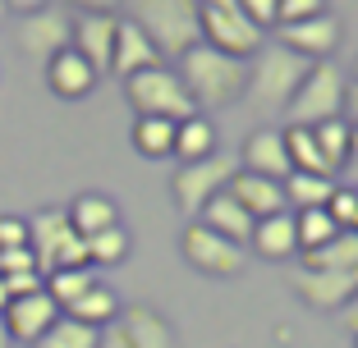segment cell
I'll return each mask as SVG.
<instances>
[{
	"label": "cell",
	"instance_id": "obj_11",
	"mask_svg": "<svg viewBox=\"0 0 358 348\" xmlns=\"http://www.w3.org/2000/svg\"><path fill=\"white\" fill-rule=\"evenodd\" d=\"M19 51L32 60H51V55L69 51V14L46 5L37 14H23L19 19Z\"/></svg>",
	"mask_w": 358,
	"mask_h": 348
},
{
	"label": "cell",
	"instance_id": "obj_37",
	"mask_svg": "<svg viewBox=\"0 0 358 348\" xmlns=\"http://www.w3.org/2000/svg\"><path fill=\"white\" fill-rule=\"evenodd\" d=\"M28 248V220L23 215H0V252Z\"/></svg>",
	"mask_w": 358,
	"mask_h": 348
},
{
	"label": "cell",
	"instance_id": "obj_6",
	"mask_svg": "<svg viewBox=\"0 0 358 348\" xmlns=\"http://www.w3.org/2000/svg\"><path fill=\"white\" fill-rule=\"evenodd\" d=\"M239 174V160L225 156V151H211L207 160H189V165L175 169V179H170V192H175V206L184 215L198 220V211L207 206L216 192L230 188V179Z\"/></svg>",
	"mask_w": 358,
	"mask_h": 348
},
{
	"label": "cell",
	"instance_id": "obj_18",
	"mask_svg": "<svg viewBox=\"0 0 358 348\" xmlns=\"http://www.w3.org/2000/svg\"><path fill=\"white\" fill-rule=\"evenodd\" d=\"M46 83H51L55 96L78 101V96H87L96 87V69L74 51V46H69V51H60V55H51V60H46Z\"/></svg>",
	"mask_w": 358,
	"mask_h": 348
},
{
	"label": "cell",
	"instance_id": "obj_2",
	"mask_svg": "<svg viewBox=\"0 0 358 348\" xmlns=\"http://www.w3.org/2000/svg\"><path fill=\"white\" fill-rule=\"evenodd\" d=\"M129 23L143 28V37L161 51V60H179L202 42L198 0H129Z\"/></svg>",
	"mask_w": 358,
	"mask_h": 348
},
{
	"label": "cell",
	"instance_id": "obj_46",
	"mask_svg": "<svg viewBox=\"0 0 358 348\" xmlns=\"http://www.w3.org/2000/svg\"><path fill=\"white\" fill-rule=\"evenodd\" d=\"M5 307H10V289H5V280H0V317H5Z\"/></svg>",
	"mask_w": 358,
	"mask_h": 348
},
{
	"label": "cell",
	"instance_id": "obj_29",
	"mask_svg": "<svg viewBox=\"0 0 358 348\" xmlns=\"http://www.w3.org/2000/svg\"><path fill=\"white\" fill-rule=\"evenodd\" d=\"M134 147L148 160L175 156V124L170 119H134Z\"/></svg>",
	"mask_w": 358,
	"mask_h": 348
},
{
	"label": "cell",
	"instance_id": "obj_27",
	"mask_svg": "<svg viewBox=\"0 0 358 348\" xmlns=\"http://www.w3.org/2000/svg\"><path fill=\"white\" fill-rule=\"evenodd\" d=\"M331 192H336V179H322V174H289V179H285V202H289L294 211L327 206Z\"/></svg>",
	"mask_w": 358,
	"mask_h": 348
},
{
	"label": "cell",
	"instance_id": "obj_14",
	"mask_svg": "<svg viewBox=\"0 0 358 348\" xmlns=\"http://www.w3.org/2000/svg\"><path fill=\"white\" fill-rule=\"evenodd\" d=\"M5 330H10V339H19V344H37V339L46 335V330L60 321V307H55V298L46 294H28V298H10V307H5Z\"/></svg>",
	"mask_w": 358,
	"mask_h": 348
},
{
	"label": "cell",
	"instance_id": "obj_48",
	"mask_svg": "<svg viewBox=\"0 0 358 348\" xmlns=\"http://www.w3.org/2000/svg\"><path fill=\"white\" fill-rule=\"evenodd\" d=\"M5 14H10V10H5V0H0V19H5Z\"/></svg>",
	"mask_w": 358,
	"mask_h": 348
},
{
	"label": "cell",
	"instance_id": "obj_50",
	"mask_svg": "<svg viewBox=\"0 0 358 348\" xmlns=\"http://www.w3.org/2000/svg\"><path fill=\"white\" fill-rule=\"evenodd\" d=\"M354 234H358V225H354Z\"/></svg>",
	"mask_w": 358,
	"mask_h": 348
},
{
	"label": "cell",
	"instance_id": "obj_12",
	"mask_svg": "<svg viewBox=\"0 0 358 348\" xmlns=\"http://www.w3.org/2000/svg\"><path fill=\"white\" fill-rule=\"evenodd\" d=\"M115 14H74L69 19V46L96 69V78L110 74V51H115Z\"/></svg>",
	"mask_w": 358,
	"mask_h": 348
},
{
	"label": "cell",
	"instance_id": "obj_22",
	"mask_svg": "<svg viewBox=\"0 0 358 348\" xmlns=\"http://www.w3.org/2000/svg\"><path fill=\"white\" fill-rule=\"evenodd\" d=\"M64 215H69V225L78 229V239H92V234L120 225V206L106 197V192H83V197H74Z\"/></svg>",
	"mask_w": 358,
	"mask_h": 348
},
{
	"label": "cell",
	"instance_id": "obj_15",
	"mask_svg": "<svg viewBox=\"0 0 358 348\" xmlns=\"http://www.w3.org/2000/svg\"><path fill=\"white\" fill-rule=\"evenodd\" d=\"M243 169H248V174H262V179L285 183L289 174H294L289 151H285V137L275 133V128H253L248 142H243Z\"/></svg>",
	"mask_w": 358,
	"mask_h": 348
},
{
	"label": "cell",
	"instance_id": "obj_13",
	"mask_svg": "<svg viewBox=\"0 0 358 348\" xmlns=\"http://www.w3.org/2000/svg\"><path fill=\"white\" fill-rule=\"evenodd\" d=\"M275 37H280L285 51L303 55L308 64H322L340 46V19L336 14H317V19H303V23H280Z\"/></svg>",
	"mask_w": 358,
	"mask_h": 348
},
{
	"label": "cell",
	"instance_id": "obj_19",
	"mask_svg": "<svg viewBox=\"0 0 358 348\" xmlns=\"http://www.w3.org/2000/svg\"><path fill=\"white\" fill-rule=\"evenodd\" d=\"M115 326L124 330L129 348H175V330H170V321L161 317L157 307L134 303L129 312H120V321H115Z\"/></svg>",
	"mask_w": 358,
	"mask_h": 348
},
{
	"label": "cell",
	"instance_id": "obj_24",
	"mask_svg": "<svg viewBox=\"0 0 358 348\" xmlns=\"http://www.w3.org/2000/svg\"><path fill=\"white\" fill-rule=\"evenodd\" d=\"M303 271H358V234L340 229L331 243L303 252Z\"/></svg>",
	"mask_w": 358,
	"mask_h": 348
},
{
	"label": "cell",
	"instance_id": "obj_16",
	"mask_svg": "<svg viewBox=\"0 0 358 348\" xmlns=\"http://www.w3.org/2000/svg\"><path fill=\"white\" fill-rule=\"evenodd\" d=\"M230 192L234 202H239L243 211L253 215V220H266V215H280V211H289V202H285V183H275V179H262V174H248V169H239L230 179Z\"/></svg>",
	"mask_w": 358,
	"mask_h": 348
},
{
	"label": "cell",
	"instance_id": "obj_49",
	"mask_svg": "<svg viewBox=\"0 0 358 348\" xmlns=\"http://www.w3.org/2000/svg\"><path fill=\"white\" fill-rule=\"evenodd\" d=\"M354 83H358V69H354Z\"/></svg>",
	"mask_w": 358,
	"mask_h": 348
},
{
	"label": "cell",
	"instance_id": "obj_43",
	"mask_svg": "<svg viewBox=\"0 0 358 348\" xmlns=\"http://www.w3.org/2000/svg\"><path fill=\"white\" fill-rule=\"evenodd\" d=\"M345 110H349L345 124H349V128H358V83H349V87H345Z\"/></svg>",
	"mask_w": 358,
	"mask_h": 348
},
{
	"label": "cell",
	"instance_id": "obj_25",
	"mask_svg": "<svg viewBox=\"0 0 358 348\" xmlns=\"http://www.w3.org/2000/svg\"><path fill=\"white\" fill-rule=\"evenodd\" d=\"M64 317L83 321V326H92V330H106V326H115V321H120V298H115V289H106L101 280H96V285L87 289Z\"/></svg>",
	"mask_w": 358,
	"mask_h": 348
},
{
	"label": "cell",
	"instance_id": "obj_4",
	"mask_svg": "<svg viewBox=\"0 0 358 348\" xmlns=\"http://www.w3.org/2000/svg\"><path fill=\"white\" fill-rule=\"evenodd\" d=\"M28 252L37 257V271H74V266H87V243L78 239V229L69 225V215L46 206V211L28 215Z\"/></svg>",
	"mask_w": 358,
	"mask_h": 348
},
{
	"label": "cell",
	"instance_id": "obj_33",
	"mask_svg": "<svg viewBox=\"0 0 358 348\" xmlns=\"http://www.w3.org/2000/svg\"><path fill=\"white\" fill-rule=\"evenodd\" d=\"M294 229H299V252H313L322 243L336 239V220L327 215V206H313V211H294Z\"/></svg>",
	"mask_w": 358,
	"mask_h": 348
},
{
	"label": "cell",
	"instance_id": "obj_20",
	"mask_svg": "<svg viewBox=\"0 0 358 348\" xmlns=\"http://www.w3.org/2000/svg\"><path fill=\"white\" fill-rule=\"evenodd\" d=\"M198 225H207L211 234H221V239H230V243H239V248H243V243L253 239V225L257 220L243 211L230 192H216V197H211L207 206L198 211Z\"/></svg>",
	"mask_w": 358,
	"mask_h": 348
},
{
	"label": "cell",
	"instance_id": "obj_36",
	"mask_svg": "<svg viewBox=\"0 0 358 348\" xmlns=\"http://www.w3.org/2000/svg\"><path fill=\"white\" fill-rule=\"evenodd\" d=\"M239 10H243V19L253 23L257 32H266V28H275V10H280V0H239Z\"/></svg>",
	"mask_w": 358,
	"mask_h": 348
},
{
	"label": "cell",
	"instance_id": "obj_34",
	"mask_svg": "<svg viewBox=\"0 0 358 348\" xmlns=\"http://www.w3.org/2000/svg\"><path fill=\"white\" fill-rule=\"evenodd\" d=\"M327 215L336 220V229H354L358 225V188L336 183V192H331V202H327Z\"/></svg>",
	"mask_w": 358,
	"mask_h": 348
},
{
	"label": "cell",
	"instance_id": "obj_7",
	"mask_svg": "<svg viewBox=\"0 0 358 348\" xmlns=\"http://www.w3.org/2000/svg\"><path fill=\"white\" fill-rule=\"evenodd\" d=\"M308 69H313V64H308L303 55L285 51V46L257 51V64L248 69V92H253L257 106H289V96L299 92Z\"/></svg>",
	"mask_w": 358,
	"mask_h": 348
},
{
	"label": "cell",
	"instance_id": "obj_45",
	"mask_svg": "<svg viewBox=\"0 0 358 348\" xmlns=\"http://www.w3.org/2000/svg\"><path fill=\"white\" fill-rule=\"evenodd\" d=\"M345 330H358V298L345 307Z\"/></svg>",
	"mask_w": 358,
	"mask_h": 348
},
{
	"label": "cell",
	"instance_id": "obj_30",
	"mask_svg": "<svg viewBox=\"0 0 358 348\" xmlns=\"http://www.w3.org/2000/svg\"><path fill=\"white\" fill-rule=\"evenodd\" d=\"M96 339H101V330H92V326H83V321L60 312V321H55L32 348H96Z\"/></svg>",
	"mask_w": 358,
	"mask_h": 348
},
{
	"label": "cell",
	"instance_id": "obj_47",
	"mask_svg": "<svg viewBox=\"0 0 358 348\" xmlns=\"http://www.w3.org/2000/svg\"><path fill=\"white\" fill-rule=\"evenodd\" d=\"M14 339H10V330H5V321H0V348H10Z\"/></svg>",
	"mask_w": 358,
	"mask_h": 348
},
{
	"label": "cell",
	"instance_id": "obj_23",
	"mask_svg": "<svg viewBox=\"0 0 358 348\" xmlns=\"http://www.w3.org/2000/svg\"><path fill=\"white\" fill-rule=\"evenodd\" d=\"M280 137H285V151H289V165H294V174H322V179H336V174H331V165H327V156H322V147H317L313 128L289 124Z\"/></svg>",
	"mask_w": 358,
	"mask_h": 348
},
{
	"label": "cell",
	"instance_id": "obj_21",
	"mask_svg": "<svg viewBox=\"0 0 358 348\" xmlns=\"http://www.w3.org/2000/svg\"><path fill=\"white\" fill-rule=\"evenodd\" d=\"M257 248V257H266V262H289V257H299V229H294V211H280V215H266V220L253 225V239H248Z\"/></svg>",
	"mask_w": 358,
	"mask_h": 348
},
{
	"label": "cell",
	"instance_id": "obj_40",
	"mask_svg": "<svg viewBox=\"0 0 358 348\" xmlns=\"http://www.w3.org/2000/svg\"><path fill=\"white\" fill-rule=\"evenodd\" d=\"M358 183V128L349 133V156H345V188Z\"/></svg>",
	"mask_w": 358,
	"mask_h": 348
},
{
	"label": "cell",
	"instance_id": "obj_1",
	"mask_svg": "<svg viewBox=\"0 0 358 348\" xmlns=\"http://www.w3.org/2000/svg\"><path fill=\"white\" fill-rule=\"evenodd\" d=\"M179 78H184V87H189L193 106H207V110H221L230 106V101H239L243 92H248V64L234 60V55L216 51V46L198 42L193 51L179 55Z\"/></svg>",
	"mask_w": 358,
	"mask_h": 348
},
{
	"label": "cell",
	"instance_id": "obj_9",
	"mask_svg": "<svg viewBox=\"0 0 358 348\" xmlns=\"http://www.w3.org/2000/svg\"><path fill=\"white\" fill-rule=\"evenodd\" d=\"M179 248H184L189 266H193V271H202V275H221V280H230V275L243 271V248H239V243L211 234L207 225H198V220L184 229Z\"/></svg>",
	"mask_w": 358,
	"mask_h": 348
},
{
	"label": "cell",
	"instance_id": "obj_5",
	"mask_svg": "<svg viewBox=\"0 0 358 348\" xmlns=\"http://www.w3.org/2000/svg\"><path fill=\"white\" fill-rule=\"evenodd\" d=\"M345 74H340L336 64H313L303 74V83H299V92L289 96V119L303 128H317V124H327V119H340L345 115Z\"/></svg>",
	"mask_w": 358,
	"mask_h": 348
},
{
	"label": "cell",
	"instance_id": "obj_28",
	"mask_svg": "<svg viewBox=\"0 0 358 348\" xmlns=\"http://www.w3.org/2000/svg\"><path fill=\"white\" fill-rule=\"evenodd\" d=\"M92 285H96L92 266H74V271H51V275H46V294L55 298V307H60V312H69V307H74Z\"/></svg>",
	"mask_w": 358,
	"mask_h": 348
},
{
	"label": "cell",
	"instance_id": "obj_41",
	"mask_svg": "<svg viewBox=\"0 0 358 348\" xmlns=\"http://www.w3.org/2000/svg\"><path fill=\"white\" fill-rule=\"evenodd\" d=\"M78 5V14H115L124 0H74Z\"/></svg>",
	"mask_w": 358,
	"mask_h": 348
},
{
	"label": "cell",
	"instance_id": "obj_38",
	"mask_svg": "<svg viewBox=\"0 0 358 348\" xmlns=\"http://www.w3.org/2000/svg\"><path fill=\"white\" fill-rule=\"evenodd\" d=\"M37 271V257L28 252V248H10V252H0V280L5 275H28Z\"/></svg>",
	"mask_w": 358,
	"mask_h": 348
},
{
	"label": "cell",
	"instance_id": "obj_42",
	"mask_svg": "<svg viewBox=\"0 0 358 348\" xmlns=\"http://www.w3.org/2000/svg\"><path fill=\"white\" fill-rule=\"evenodd\" d=\"M96 348H129V339H124V330H120V326H106L101 339H96Z\"/></svg>",
	"mask_w": 358,
	"mask_h": 348
},
{
	"label": "cell",
	"instance_id": "obj_32",
	"mask_svg": "<svg viewBox=\"0 0 358 348\" xmlns=\"http://www.w3.org/2000/svg\"><path fill=\"white\" fill-rule=\"evenodd\" d=\"M349 133H354V128L345 124V115H340V119H327V124H317V128H313V137H317V147H322V156H327L331 174H340V169H345Z\"/></svg>",
	"mask_w": 358,
	"mask_h": 348
},
{
	"label": "cell",
	"instance_id": "obj_39",
	"mask_svg": "<svg viewBox=\"0 0 358 348\" xmlns=\"http://www.w3.org/2000/svg\"><path fill=\"white\" fill-rule=\"evenodd\" d=\"M5 289H10V298L42 294V289H46V275H42V271H28V275H5Z\"/></svg>",
	"mask_w": 358,
	"mask_h": 348
},
{
	"label": "cell",
	"instance_id": "obj_8",
	"mask_svg": "<svg viewBox=\"0 0 358 348\" xmlns=\"http://www.w3.org/2000/svg\"><path fill=\"white\" fill-rule=\"evenodd\" d=\"M198 28H202V42L225 51V55H234V60H248V55L262 51V32L243 19V10H211V5H198Z\"/></svg>",
	"mask_w": 358,
	"mask_h": 348
},
{
	"label": "cell",
	"instance_id": "obj_17",
	"mask_svg": "<svg viewBox=\"0 0 358 348\" xmlns=\"http://www.w3.org/2000/svg\"><path fill=\"white\" fill-rule=\"evenodd\" d=\"M157 64H166L161 60V51L143 37V28L138 23H129V19H120V28H115V51H110V74H120V78H134V74H143V69H157Z\"/></svg>",
	"mask_w": 358,
	"mask_h": 348
},
{
	"label": "cell",
	"instance_id": "obj_10",
	"mask_svg": "<svg viewBox=\"0 0 358 348\" xmlns=\"http://www.w3.org/2000/svg\"><path fill=\"white\" fill-rule=\"evenodd\" d=\"M294 289L317 312H345L358 298V271H294Z\"/></svg>",
	"mask_w": 358,
	"mask_h": 348
},
{
	"label": "cell",
	"instance_id": "obj_31",
	"mask_svg": "<svg viewBox=\"0 0 358 348\" xmlns=\"http://www.w3.org/2000/svg\"><path fill=\"white\" fill-rule=\"evenodd\" d=\"M83 243H87V266H120L129 257V248H134V239H129L124 225L101 229V234H92V239H83Z\"/></svg>",
	"mask_w": 358,
	"mask_h": 348
},
{
	"label": "cell",
	"instance_id": "obj_35",
	"mask_svg": "<svg viewBox=\"0 0 358 348\" xmlns=\"http://www.w3.org/2000/svg\"><path fill=\"white\" fill-rule=\"evenodd\" d=\"M317 14H327V0H280V10H275V28H280V23L317 19Z\"/></svg>",
	"mask_w": 358,
	"mask_h": 348
},
{
	"label": "cell",
	"instance_id": "obj_26",
	"mask_svg": "<svg viewBox=\"0 0 358 348\" xmlns=\"http://www.w3.org/2000/svg\"><path fill=\"white\" fill-rule=\"evenodd\" d=\"M216 151V124L207 115H189L184 124H175V156L189 165V160H207Z\"/></svg>",
	"mask_w": 358,
	"mask_h": 348
},
{
	"label": "cell",
	"instance_id": "obj_3",
	"mask_svg": "<svg viewBox=\"0 0 358 348\" xmlns=\"http://www.w3.org/2000/svg\"><path fill=\"white\" fill-rule=\"evenodd\" d=\"M124 96H129V106L138 110V119H170V124H184L189 115H198L184 78H179L175 69H166V64L124 78Z\"/></svg>",
	"mask_w": 358,
	"mask_h": 348
},
{
	"label": "cell",
	"instance_id": "obj_44",
	"mask_svg": "<svg viewBox=\"0 0 358 348\" xmlns=\"http://www.w3.org/2000/svg\"><path fill=\"white\" fill-rule=\"evenodd\" d=\"M5 10H14L23 19V14H37V10H46V0H5Z\"/></svg>",
	"mask_w": 358,
	"mask_h": 348
}]
</instances>
